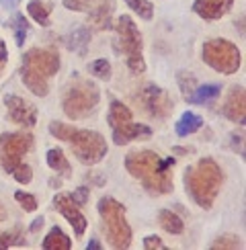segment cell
I'll use <instances>...</instances> for the list:
<instances>
[{
    "label": "cell",
    "mask_w": 246,
    "mask_h": 250,
    "mask_svg": "<svg viewBox=\"0 0 246 250\" xmlns=\"http://www.w3.org/2000/svg\"><path fill=\"white\" fill-rule=\"evenodd\" d=\"M43 250H70L72 248V240L64 234V230L58 226H54L47 232V236L43 238Z\"/></svg>",
    "instance_id": "cell-19"
},
{
    "label": "cell",
    "mask_w": 246,
    "mask_h": 250,
    "mask_svg": "<svg viewBox=\"0 0 246 250\" xmlns=\"http://www.w3.org/2000/svg\"><path fill=\"white\" fill-rule=\"evenodd\" d=\"M97 209L105 222L107 240L113 248H129L131 244V228L125 220V207L113 197H101Z\"/></svg>",
    "instance_id": "cell-5"
},
{
    "label": "cell",
    "mask_w": 246,
    "mask_h": 250,
    "mask_svg": "<svg viewBox=\"0 0 246 250\" xmlns=\"http://www.w3.org/2000/svg\"><path fill=\"white\" fill-rule=\"evenodd\" d=\"M177 80H179V86H181V92H183V99L189 103L191 97H193V92H195V88H197L195 76L193 74H187V72H179Z\"/></svg>",
    "instance_id": "cell-28"
},
{
    "label": "cell",
    "mask_w": 246,
    "mask_h": 250,
    "mask_svg": "<svg viewBox=\"0 0 246 250\" xmlns=\"http://www.w3.org/2000/svg\"><path fill=\"white\" fill-rule=\"evenodd\" d=\"M33 148V135L27 131H6L0 135V166L13 174V170L23 162L20 158Z\"/></svg>",
    "instance_id": "cell-8"
},
{
    "label": "cell",
    "mask_w": 246,
    "mask_h": 250,
    "mask_svg": "<svg viewBox=\"0 0 246 250\" xmlns=\"http://www.w3.org/2000/svg\"><path fill=\"white\" fill-rule=\"evenodd\" d=\"M64 6L70 8V10H86L84 4H82L80 0H64Z\"/></svg>",
    "instance_id": "cell-37"
},
{
    "label": "cell",
    "mask_w": 246,
    "mask_h": 250,
    "mask_svg": "<svg viewBox=\"0 0 246 250\" xmlns=\"http://www.w3.org/2000/svg\"><path fill=\"white\" fill-rule=\"evenodd\" d=\"M4 220H6V211H4V207L0 205V224H2Z\"/></svg>",
    "instance_id": "cell-42"
},
{
    "label": "cell",
    "mask_w": 246,
    "mask_h": 250,
    "mask_svg": "<svg viewBox=\"0 0 246 250\" xmlns=\"http://www.w3.org/2000/svg\"><path fill=\"white\" fill-rule=\"evenodd\" d=\"M90 43V29L88 27H78L66 37V47L78 54H84L86 47Z\"/></svg>",
    "instance_id": "cell-20"
},
{
    "label": "cell",
    "mask_w": 246,
    "mask_h": 250,
    "mask_svg": "<svg viewBox=\"0 0 246 250\" xmlns=\"http://www.w3.org/2000/svg\"><path fill=\"white\" fill-rule=\"evenodd\" d=\"M144 248L146 250H166V246H164V242L160 240L158 236H146L144 238Z\"/></svg>",
    "instance_id": "cell-35"
},
{
    "label": "cell",
    "mask_w": 246,
    "mask_h": 250,
    "mask_svg": "<svg viewBox=\"0 0 246 250\" xmlns=\"http://www.w3.org/2000/svg\"><path fill=\"white\" fill-rule=\"evenodd\" d=\"M4 105H6V115L10 121H15L19 125H35L37 123V109L31 105V103H27L25 99L15 97V95H6Z\"/></svg>",
    "instance_id": "cell-11"
},
{
    "label": "cell",
    "mask_w": 246,
    "mask_h": 250,
    "mask_svg": "<svg viewBox=\"0 0 246 250\" xmlns=\"http://www.w3.org/2000/svg\"><path fill=\"white\" fill-rule=\"evenodd\" d=\"M88 193H90V191L86 189V187H78V189L70 195V199L74 201L78 207H84V205H86V201H88Z\"/></svg>",
    "instance_id": "cell-34"
},
{
    "label": "cell",
    "mask_w": 246,
    "mask_h": 250,
    "mask_svg": "<svg viewBox=\"0 0 246 250\" xmlns=\"http://www.w3.org/2000/svg\"><path fill=\"white\" fill-rule=\"evenodd\" d=\"M220 92H222L220 84H203V86L195 88L189 103H195V105H205V103H211L213 99H218Z\"/></svg>",
    "instance_id": "cell-25"
},
{
    "label": "cell",
    "mask_w": 246,
    "mask_h": 250,
    "mask_svg": "<svg viewBox=\"0 0 246 250\" xmlns=\"http://www.w3.org/2000/svg\"><path fill=\"white\" fill-rule=\"evenodd\" d=\"M19 2H20V0H0V6H4V8H10V10H13V8L19 6Z\"/></svg>",
    "instance_id": "cell-39"
},
{
    "label": "cell",
    "mask_w": 246,
    "mask_h": 250,
    "mask_svg": "<svg viewBox=\"0 0 246 250\" xmlns=\"http://www.w3.org/2000/svg\"><path fill=\"white\" fill-rule=\"evenodd\" d=\"M127 6L133 10L136 15H140V19L144 21H152L154 17V4L150 0H125Z\"/></svg>",
    "instance_id": "cell-27"
},
{
    "label": "cell",
    "mask_w": 246,
    "mask_h": 250,
    "mask_svg": "<svg viewBox=\"0 0 246 250\" xmlns=\"http://www.w3.org/2000/svg\"><path fill=\"white\" fill-rule=\"evenodd\" d=\"M211 248H230V250H236V248H242V242L238 236H220L218 240L211 244Z\"/></svg>",
    "instance_id": "cell-33"
},
{
    "label": "cell",
    "mask_w": 246,
    "mask_h": 250,
    "mask_svg": "<svg viewBox=\"0 0 246 250\" xmlns=\"http://www.w3.org/2000/svg\"><path fill=\"white\" fill-rule=\"evenodd\" d=\"M113 29L117 31V51L127 56V68L133 74L146 72V62H144L142 56V47H144L142 33L136 27V23H133V19L127 15H121Z\"/></svg>",
    "instance_id": "cell-6"
},
{
    "label": "cell",
    "mask_w": 246,
    "mask_h": 250,
    "mask_svg": "<svg viewBox=\"0 0 246 250\" xmlns=\"http://www.w3.org/2000/svg\"><path fill=\"white\" fill-rule=\"evenodd\" d=\"M183 183L195 203L203 209H211L224 183L222 166L213 158H201L197 164H193L184 170Z\"/></svg>",
    "instance_id": "cell-2"
},
{
    "label": "cell",
    "mask_w": 246,
    "mask_h": 250,
    "mask_svg": "<svg viewBox=\"0 0 246 250\" xmlns=\"http://www.w3.org/2000/svg\"><path fill=\"white\" fill-rule=\"evenodd\" d=\"M88 72L92 76H97L99 80H109L111 78V64L105 58L95 60L92 64H88Z\"/></svg>",
    "instance_id": "cell-29"
},
{
    "label": "cell",
    "mask_w": 246,
    "mask_h": 250,
    "mask_svg": "<svg viewBox=\"0 0 246 250\" xmlns=\"http://www.w3.org/2000/svg\"><path fill=\"white\" fill-rule=\"evenodd\" d=\"M111 19H113V0H105V2H101L95 10H90L88 13V23L95 25L101 31L113 29Z\"/></svg>",
    "instance_id": "cell-16"
},
{
    "label": "cell",
    "mask_w": 246,
    "mask_h": 250,
    "mask_svg": "<svg viewBox=\"0 0 246 250\" xmlns=\"http://www.w3.org/2000/svg\"><path fill=\"white\" fill-rule=\"evenodd\" d=\"M158 222H160V226H162V230L164 232H168V234H183L184 232V224H183V220L181 217L174 213V211H170V209H162L160 213H158Z\"/></svg>",
    "instance_id": "cell-22"
},
{
    "label": "cell",
    "mask_w": 246,
    "mask_h": 250,
    "mask_svg": "<svg viewBox=\"0 0 246 250\" xmlns=\"http://www.w3.org/2000/svg\"><path fill=\"white\" fill-rule=\"evenodd\" d=\"M23 68L49 80L60 70V56L54 49H39V47L29 49L23 56Z\"/></svg>",
    "instance_id": "cell-9"
},
{
    "label": "cell",
    "mask_w": 246,
    "mask_h": 250,
    "mask_svg": "<svg viewBox=\"0 0 246 250\" xmlns=\"http://www.w3.org/2000/svg\"><path fill=\"white\" fill-rule=\"evenodd\" d=\"M6 58H8V51H6V45H4V41L0 39V66L6 62Z\"/></svg>",
    "instance_id": "cell-38"
},
{
    "label": "cell",
    "mask_w": 246,
    "mask_h": 250,
    "mask_svg": "<svg viewBox=\"0 0 246 250\" xmlns=\"http://www.w3.org/2000/svg\"><path fill=\"white\" fill-rule=\"evenodd\" d=\"M20 80H23V84L29 88V92H33L35 97H47V92H49L47 78L39 76L27 68H20Z\"/></svg>",
    "instance_id": "cell-17"
},
{
    "label": "cell",
    "mask_w": 246,
    "mask_h": 250,
    "mask_svg": "<svg viewBox=\"0 0 246 250\" xmlns=\"http://www.w3.org/2000/svg\"><path fill=\"white\" fill-rule=\"evenodd\" d=\"M203 62L220 74H236L242 64L240 49L228 39H209L203 43Z\"/></svg>",
    "instance_id": "cell-7"
},
{
    "label": "cell",
    "mask_w": 246,
    "mask_h": 250,
    "mask_svg": "<svg viewBox=\"0 0 246 250\" xmlns=\"http://www.w3.org/2000/svg\"><path fill=\"white\" fill-rule=\"evenodd\" d=\"M174 164L177 158H162L152 150H133L125 156L127 172L152 195H166L172 191V176L168 170Z\"/></svg>",
    "instance_id": "cell-1"
},
{
    "label": "cell",
    "mask_w": 246,
    "mask_h": 250,
    "mask_svg": "<svg viewBox=\"0 0 246 250\" xmlns=\"http://www.w3.org/2000/svg\"><path fill=\"white\" fill-rule=\"evenodd\" d=\"M15 201L20 203V207H23L25 211H35L37 209V199L33 195L25 193V191H17L15 193Z\"/></svg>",
    "instance_id": "cell-31"
},
{
    "label": "cell",
    "mask_w": 246,
    "mask_h": 250,
    "mask_svg": "<svg viewBox=\"0 0 246 250\" xmlns=\"http://www.w3.org/2000/svg\"><path fill=\"white\" fill-rule=\"evenodd\" d=\"M45 158H47V166H49V168L54 170V172H58V174H62V176H70V174H72V166H70V162H68L66 154H64V150H62V148H51V150H47Z\"/></svg>",
    "instance_id": "cell-18"
},
{
    "label": "cell",
    "mask_w": 246,
    "mask_h": 250,
    "mask_svg": "<svg viewBox=\"0 0 246 250\" xmlns=\"http://www.w3.org/2000/svg\"><path fill=\"white\" fill-rule=\"evenodd\" d=\"M102 246L99 244V240H90L88 244H86V250H101Z\"/></svg>",
    "instance_id": "cell-41"
},
{
    "label": "cell",
    "mask_w": 246,
    "mask_h": 250,
    "mask_svg": "<svg viewBox=\"0 0 246 250\" xmlns=\"http://www.w3.org/2000/svg\"><path fill=\"white\" fill-rule=\"evenodd\" d=\"M43 226V217H35V222H33V226H31V232H37L39 228Z\"/></svg>",
    "instance_id": "cell-40"
},
{
    "label": "cell",
    "mask_w": 246,
    "mask_h": 250,
    "mask_svg": "<svg viewBox=\"0 0 246 250\" xmlns=\"http://www.w3.org/2000/svg\"><path fill=\"white\" fill-rule=\"evenodd\" d=\"M49 133L54 138H58L60 142H68L74 156L86 166H95L107 156V142L99 131L78 129L74 125L51 121Z\"/></svg>",
    "instance_id": "cell-3"
},
{
    "label": "cell",
    "mask_w": 246,
    "mask_h": 250,
    "mask_svg": "<svg viewBox=\"0 0 246 250\" xmlns=\"http://www.w3.org/2000/svg\"><path fill=\"white\" fill-rule=\"evenodd\" d=\"M232 148L238 152L240 150V156H244V135L240 133H232Z\"/></svg>",
    "instance_id": "cell-36"
},
{
    "label": "cell",
    "mask_w": 246,
    "mask_h": 250,
    "mask_svg": "<svg viewBox=\"0 0 246 250\" xmlns=\"http://www.w3.org/2000/svg\"><path fill=\"white\" fill-rule=\"evenodd\" d=\"M201 125H203V119L199 115H195V113L187 111V113H183V115H181V119L177 121V127H174V129H177L179 138H187V135L199 131Z\"/></svg>",
    "instance_id": "cell-21"
},
{
    "label": "cell",
    "mask_w": 246,
    "mask_h": 250,
    "mask_svg": "<svg viewBox=\"0 0 246 250\" xmlns=\"http://www.w3.org/2000/svg\"><path fill=\"white\" fill-rule=\"evenodd\" d=\"M222 115L228 117L230 121L244 125L246 119V97H244V86H232L230 88V95L226 99L224 107H222Z\"/></svg>",
    "instance_id": "cell-13"
},
{
    "label": "cell",
    "mask_w": 246,
    "mask_h": 250,
    "mask_svg": "<svg viewBox=\"0 0 246 250\" xmlns=\"http://www.w3.org/2000/svg\"><path fill=\"white\" fill-rule=\"evenodd\" d=\"M129 119H131V111L123 105L121 101H111L109 113H107V123L111 125V129L117 127V125H121V123L129 121Z\"/></svg>",
    "instance_id": "cell-24"
},
{
    "label": "cell",
    "mask_w": 246,
    "mask_h": 250,
    "mask_svg": "<svg viewBox=\"0 0 246 250\" xmlns=\"http://www.w3.org/2000/svg\"><path fill=\"white\" fill-rule=\"evenodd\" d=\"M13 29H15V39H17V45L19 47H23V43H25V37H27V33H29V23H27V19L23 17V15H15V19H13Z\"/></svg>",
    "instance_id": "cell-30"
},
{
    "label": "cell",
    "mask_w": 246,
    "mask_h": 250,
    "mask_svg": "<svg viewBox=\"0 0 246 250\" xmlns=\"http://www.w3.org/2000/svg\"><path fill=\"white\" fill-rule=\"evenodd\" d=\"M54 205H56V209L70 222V226L74 228V234H76L78 238L86 232V226H88L86 217L82 215L80 207L70 199V195H62V193L56 195V197H54Z\"/></svg>",
    "instance_id": "cell-12"
},
{
    "label": "cell",
    "mask_w": 246,
    "mask_h": 250,
    "mask_svg": "<svg viewBox=\"0 0 246 250\" xmlns=\"http://www.w3.org/2000/svg\"><path fill=\"white\" fill-rule=\"evenodd\" d=\"M27 10L31 19L39 23L41 27H47L49 25V15H51V4L49 2H43V0H31L27 4Z\"/></svg>",
    "instance_id": "cell-23"
},
{
    "label": "cell",
    "mask_w": 246,
    "mask_h": 250,
    "mask_svg": "<svg viewBox=\"0 0 246 250\" xmlns=\"http://www.w3.org/2000/svg\"><path fill=\"white\" fill-rule=\"evenodd\" d=\"M101 101V90L95 82L90 80H76L66 88L64 99H62V109L66 117L72 121L86 119L92 111L97 109Z\"/></svg>",
    "instance_id": "cell-4"
},
{
    "label": "cell",
    "mask_w": 246,
    "mask_h": 250,
    "mask_svg": "<svg viewBox=\"0 0 246 250\" xmlns=\"http://www.w3.org/2000/svg\"><path fill=\"white\" fill-rule=\"evenodd\" d=\"M25 234H23V228H15L10 232H2L0 234V250H6V248H13V246H25Z\"/></svg>",
    "instance_id": "cell-26"
},
{
    "label": "cell",
    "mask_w": 246,
    "mask_h": 250,
    "mask_svg": "<svg viewBox=\"0 0 246 250\" xmlns=\"http://www.w3.org/2000/svg\"><path fill=\"white\" fill-rule=\"evenodd\" d=\"M13 174H15L17 183H20V185H29L31 181H33V170H31L29 164H23V162L13 170Z\"/></svg>",
    "instance_id": "cell-32"
},
{
    "label": "cell",
    "mask_w": 246,
    "mask_h": 250,
    "mask_svg": "<svg viewBox=\"0 0 246 250\" xmlns=\"http://www.w3.org/2000/svg\"><path fill=\"white\" fill-rule=\"evenodd\" d=\"M234 0H195L193 10L205 21H218L230 13Z\"/></svg>",
    "instance_id": "cell-14"
},
{
    "label": "cell",
    "mask_w": 246,
    "mask_h": 250,
    "mask_svg": "<svg viewBox=\"0 0 246 250\" xmlns=\"http://www.w3.org/2000/svg\"><path fill=\"white\" fill-rule=\"evenodd\" d=\"M150 135H152V129L148 125H138L131 119L117 125V127H113V142L117 146L129 144L131 140H138V138H150Z\"/></svg>",
    "instance_id": "cell-15"
},
{
    "label": "cell",
    "mask_w": 246,
    "mask_h": 250,
    "mask_svg": "<svg viewBox=\"0 0 246 250\" xmlns=\"http://www.w3.org/2000/svg\"><path fill=\"white\" fill-rule=\"evenodd\" d=\"M142 103L148 109V113L156 119H164L172 111V99L168 97L166 90H162L156 84H146L142 90Z\"/></svg>",
    "instance_id": "cell-10"
}]
</instances>
